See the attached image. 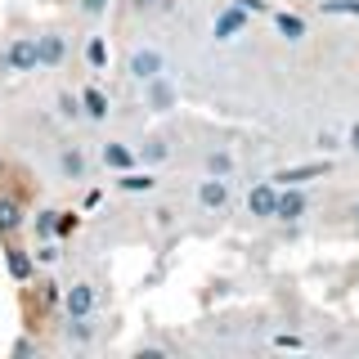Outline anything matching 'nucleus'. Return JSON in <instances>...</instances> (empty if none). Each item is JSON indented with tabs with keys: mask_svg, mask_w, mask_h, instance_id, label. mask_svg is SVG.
<instances>
[{
	"mask_svg": "<svg viewBox=\"0 0 359 359\" xmlns=\"http://www.w3.org/2000/svg\"><path fill=\"white\" fill-rule=\"evenodd\" d=\"M274 346H283V351H297V346H301V337H274Z\"/></svg>",
	"mask_w": 359,
	"mask_h": 359,
	"instance_id": "nucleus-29",
	"label": "nucleus"
},
{
	"mask_svg": "<svg viewBox=\"0 0 359 359\" xmlns=\"http://www.w3.org/2000/svg\"><path fill=\"white\" fill-rule=\"evenodd\" d=\"M323 14H355L359 18V0H323Z\"/></svg>",
	"mask_w": 359,
	"mask_h": 359,
	"instance_id": "nucleus-23",
	"label": "nucleus"
},
{
	"mask_svg": "<svg viewBox=\"0 0 359 359\" xmlns=\"http://www.w3.org/2000/svg\"><path fill=\"white\" fill-rule=\"evenodd\" d=\"M126 67H130L135 81H153V76H162V72H166V54H162V50H153V45H140V50H130Z\"/></svg>",
	"mask_w": 359,
	"mask_h": 359,
	"instance_id": "nucleus-1",
	"label": "nucleus"
},
{
	"mask_svg": "<svg viewBox=\"0 0 359 359\" xmlns=\"http://www.w3.org/2000/svg\"><path fill=\"white\" fill-rule=\"evenodd\" d=\"M274 202H278V184L274 180H261V184L247 189V211L256 220H274Z\"/></svg>",
	"mask_w": 359,
	"mask_h": 359,
	"instance_id": "nucleus-4",
	"label": "nucleus"
},
{
	"mask_svg": "<svg viewBox=\"0 0 359 359\" xmlns=\"http://www.w3.org/2000/svg\"><path fill=\"white\" fill-rule=\"evenodd\" d=\"M59 171L67 180H86V157H81V149H63L59 153Z\"/></svg>",
	"mask_w": 359,
	"mask_h": 359,
	"instance_id": "nucleus-15",
	"label": "nucleus"
},
{
	"mask_svg": "<svg viewBox=\"0 0 359 359\" xmlns=\"http://www.w3.org/2000/svg\"><path fill=\"white\" fill-rule=\"evenodd\" d=\"M36 233H41V238H54V233H59V216H54V211H41V216H36Z\"/></svg>",
	"mask_w": 359,
	"mask_h": 359,
	"instance_id": "nucleus-22",
	"label": "nucleus"
},
{
	"mask_svg": "<svg viewBox=\"0 0 359 359\" xmlns=\"http://www.w3.org/2000/svg\"><path fill=\"white\" fill-rule=\"evenodd\" d=\"M198 207H207V211H220L224 202H229V184H224V175H202L198 180Z\"/></svg>",
	"mask_w": 359,
	"mask_h": 359,
	"instance_id": "nucleus-7",
	"label": "nucleus"
},
{
	"mask_svg": "<svg viewBox=\"0 0 359 359\" xmlns=\"http://www.w3.org/2000/svg\"><path fill=\"white\" fill-rule=\"evenodd\" d=\"M18 224H22V207L5 198V202H0V233H14Z\"/></svg>",
	"mask_w": 359,
	"mask_h": 359,
	"instance_id": "nucleus-17",
	"label": "nucleus"
},
{
	"mask_svg": "<svg viewBox=\"0 0 359 359\" xmlns=\"http://www.w3.org/2000/svg\"><path fill=\"white\" fill-rule=\"evenodd\" d=\"M274 32L283 41H306V18H297V14H287V9H274Z\"/></svg>",
	"mask_w": 359,
	"mask_h": 359,
	"instance_id": "nucleus-10",
	"label": "nucleus"
},
{
	"mask_svg": "<svg viewBox=\"0 0 359 359\" xmlns=\"http://www.w3.org/2000/svg\"><path fill=\"white\" fill-rule=\"evenodd\" d=\"M135 162H140V153H135L130 149V144H121V140H108L104 144V166H108V171H135Z\"/></svg>",
	"mask_w": 359,
	"mask_h": 359,
	"instance_id": "nucleus-8",
	"label": "nucleus"
},
{
	"mask_svg": "<svg viewBox=\"0 0 359 359\" xmlns=\"http://www.w3.org/2000/svg\"><path fill=\"white\" fill-rule=\"evenodd\" d=\"M140 157H144V162H166V157H171V149H166V140H149V144L140 149Z\"/></svg>",
	"mask_w": 359,
	"mask_h": 359,
	"instance_id": "nucleus-20",
	"label": "nucleus"
},
{
	"mask_svg": "<svg viewBox=\"0 0 359 359\" xmlns=\"http://www.w3.org/2000/svg\"><path fill=\"white\" fill-rule=\"evenodd\" d=\"M233 5H243L247 14H265V0H233Z\"/></svg>",
	"mask_w": 359,
	"mask_h": 359,
	"instance_id": "nucleus-28",
	"label": "nucleus"
},
{
	"mask_svg": "<svg viewBox=\"0 0 359 359\" xmlns=\"http://www.w3.org/2000/svg\"><path fill=\"white\" fill-rule=\"evenodd\" d=\"M81 112L90 121H108V95L104 90H95V86H86L81 90Z\"/></svg>",
	"mask_w": 359,
	"mask_h": 359,
	"instance_id": "nucleus-12",
	"label": "nucleus"
},
{
	"mask_svg": "<svg viewBox=\"0 0 359 359\" xmlns=\"http://www.w3.org/2000/svg\"><path fill=\"white\" fill-rule=\"evenodd\" d=\"M328 171V162H314V166H287V171L274 175V184H301V180H314Z\"/></svg>",
	"mask_w": 359,
	"mask_h": 359,
	"instance_id": "nucleus-13",
	"label": "nucleus"
},
{
	"mask_svg": "<svg viewBox=\"0 0 359 359\" xmlns=\"http://www.w3.org/2000/svg\"><path fill=\"white\" fill-rule=\"evenodd\" d=\"M36 50H41V67H59L67 59V41L63 36H36Z\"/></svg>",
	"mask_w": 359,
	"mask_h": 359,
	"instance_id": "nucleus-11",
	"label": "nucleus"
},
{
	"mask_svg": "<svg viewBox=\"0 0 359 359\" xmlns=\"http://www.w3.org/2000/svg\"><path fill=\"white\" fill-rule=\"evenodd\" d=\"M5 265H9V274H14L18 283H27V278H32V256H27V252H9Z\"/></svg>",
	"mask_w": 359,
	"mask_h": 359,
	"instance_id": "nucleus-18",
	"label": "nucleus"
},
{
	"mask_svg": "<svg viewBox=\"0 0 359 359\" xmlns=\"http://www.w3.org/2000/svg\"><path fill=\"white\" fill-rule=\"evenodd\" d=\"M5 63H9V72H36V67H41V50H36V36H18L14 45H9Z\"/></svg>",
	"mask_w": 359,
	"mask_h": 359,
	"instance_id": "nucleus-5",
	"label": "nucleus"
},
{
	"mask_svg": "<svg viewBox=\"0 0 359 359\" xmlns=\"http://www.w3.org/2000/svg\"><path fill=\"white\" fill-rule=\"evenodd\" d=\"M319 149L323 153H337V149H341V135H337V130H319Z\"/></svg>",
	"mask_w": 359,
	"mask_h": 359,
	"instance_id": "nucleus-25",
	"label": "nucleus"
},
{
	"mask_svg": "<svg viewBox=\"0 0 359 359\" xmlns=\"http://www.w3.org/2000/svg\"><path fill=\"white\" fill-rule=\"evenodd\" d=\"M310 211V198L301 194L297 184H278V202H274V220H283V224H297L301 216Z\"/></svg>",
	"mask_w": 359,
	"mask_h": 359,
	"instance_id": "nucleus-2",
	"label": "nucleus"
},
{
	"mask_svg": "<svg viewBox=\"0 0 359 359\" xmlns=\"http://www.w3.org/2000/svg\"><path fill=\"white\" fill-rule=\"evenodd\" d=\"M202 171H207V175H233V157L220 153V149H211L207 157H202Z\"/></svg>",
	"mask_w": 359,
	"mask_h": 359,
	"instance_id": "nucleus-16",
	"label": "nucleus"
},
{
	"mask_svg": "<svg viewBox=\"0 0 359 359\" xmlns=\"http://www.w3.org/2000/svg\"><path fill=\"white\" fill-rule=\"evenodd\" d=\"M351 216H355V224H359V202H355V207H351Z\"/></svg>",
	"mask_w": 359,
	"mask_h": 359,
	"instance_id": "nucleus-32",
	"label": "nucleus"
},
{
	"mask_svg": "<svg viewBox=\"0 0 359 359\" xmlns=\"http://www.w3.org/2000/svg\"><path fill=\"white\" fill-rule=\"evenodd\" d=\"M153 184H157V175H149V171H121V180H117L121 194H149Z\"/></svg>",
	"mask_w": 359,
	"mask_h": 359,
	"instance_id": "nucleus-14",
	"label": "nucleus"
},
{
	"mask_svg": "<svg viewBox=\"0 0 359 359\" xmlns=\"http://www.w3.org/2000/svg\"><path fill=\"white\" fill-rule=\"evenodd\" d=\"M67 337H72V341H90V337H95V328H90L86 319H67Z\"/></svg>",
	"mask_w": 359,
	"mask_h": 359,
	"instance_id": "nucleus-24",
	"label": "nucleus"
},
{
	"mask_svg": "<svg viewBox=\"0 0 359 359\" xmlns=\"http://www.w3.org/2000/svg\"><path fill=\"white\" fill-rule=\"evenodd\" d=\"M59 117H67V121L81 117V95H59Z\"/></svg>",
	"mask_w": 359,
	"mask_h": 359,
	"instance_id": "nucleus-21",
	"label": "nucleus"
},
{
	"mask_svg": "<svg viewBox=\"0 0 359 359\" xmlns=\"http://www.w3.org/2000/svg\"><path fill=\"white\" fill-rule=\"evenodd\" d=\"M86 59H90V67H108V45H104V36H90L86 41Z\"/></svg>",
	"mask_w": 359,
	"mask_h": 359,
	"instance_id": "nucleus-19",
	"label": "nucleus"
},
{
	"mask_svg": "<svg viewBox=\"0 0 359 359\" xmlns=\"http://www.w3.org/2000/svg\"><path fill=\"white\" fill-rule=\"evenodd\" d=\"M135 5H140V9H153V5H166V9H171V0H135Z\"/></svg>",
	"mask_w": 359,
	"mask_h": 359,
	"instance_id": "nucleus-30",
	"label": "nucleus"
},
{
	"mask_svg": "<svg viewBox=\"0 0 359 359\" xmlns=\"http://www.w3.org/2000/svg\"><path fill=\"white\" fill-rule=\"evenodd\" d=\"M63 310L67 319H90L95 314V283H72L63 297Z\"/></svg>",
	"mask_w": 359,
	"mask_h": 359,
	"instance_id": "nucleus-6",
	"label": "nucleus"
},
{
	"mask_svg": "<svg viewBox=\"0 0 359 359\" xmlns=\"http://www.w3.org/2000/svg\"><path fill=\"white\" fill-rule=\"evenodd\" d=\"M144 99H149V108H153V112L175 108V86L166 81V72H162V76H153V81H144Z\"/></svg>",
	"mask_w": 359,
	"mask_h": 359,
	"instance_id": "nucleus-9",
	"label": "nucleus"
},
{
	"mask_svg": "<svg viewBox=\"0 0 359 359\" xmlns=\"http://www.w3.org/2000/svg\"><path fill=\"white\" fill-rule=\"evenodd\" d=\"M247 22H252V14H247L243 5H224L216 14V22H211V36H216V41H233V36L247 32Z\"/></svg>",
	"mask_w": 359,
	"mask_h": 359,
	"instance_id": "nucleus-3",
	"label": "nucleus"
},
{
	"mask_svg": "<svg viewBox=\"0 0 359 359\" xmlns=\"http://www.w3.org/2000/svg\"><path fill=\"white\" fill-rule=\"evenodd\" d=\"M36 261H41V265H54V261H59V247H54L50 238H45V247L36 252Z\"/></svg>",
	"mask_w": 359,
	"mask_h": 359,
	"instance_id": "nucleus-26",
	"label": "nucleus"
},
{
	"mask_svg": "<svg viewBox=\"0 0 359 359\" xmlns=\"http://www.w3.org/2000/svg\"><path fill=\"white\" fill-rule=\"evenodd\" d=\"M351 153H359V126H351Z\"/></svg>",
	"mask_w": 359,
	"mask_h": 359,
	"instance_id": "nucleus-31",
	"label": "nucleus"
},
{
	"mask_svg": "<svg viewBox=\"0 0 359 359\" xmlns=\"http://www.w3.org/2000/svg\"><path fill=\"white\" fill-rule=\"evenodd\" d=\"M108 0H81V14H104Z\"/></svg>",
	"mask_w": 359,
	"mask_h": 359,
	"instance_id": "nucleus-27",
	"label": "nucleus"
}]
</instances>
